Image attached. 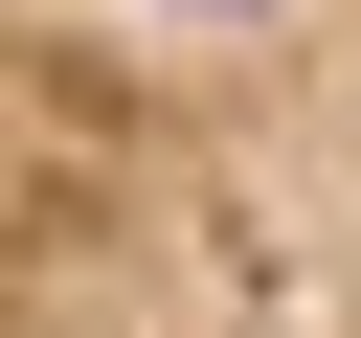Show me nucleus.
<instances>
[{"instance_id":"f257e3e1","label":"nucleus","mask_w":361,"mask_h":338,"mask_svg":"<svg viewBox=\"0 0 361 338\" xmlns=\"http://www.w3.org/2000/svg\"><path fill=\"white\" fill-rule=\"evenodd\" d=\"M0 338H361V0H0Z\"/></svg>"}]
</instances>
